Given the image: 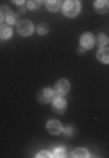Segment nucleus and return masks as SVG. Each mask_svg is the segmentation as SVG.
Instances as JSON below:
<instances>
[{"label":"nucleus","instance_id":"nucleus-14","mask_svg":"<svg viewBox=\"0 0 109 158\" xmlns=\"http://www.w3.org/2000/svg\"><path fill=\"white\" fill-rule=\"evenodd\" d=\"M95 42H97L100 48H106V44H107V37H106L104 34H100V35L97 37V40H95Z\"/></svg>","mask_w":109,"mask_h":158},{"label":"nucleus","instance_id":"nucleus-13","mask_svg":"<svg viewBox=\"0 0 109 158\" xmlns=\"http://www.w3.org/2000/svg\"><path fill=\"white\" fill-rule=\"evenodd\" d=\"M67 155V151H65V148H55V151H53V156L57 158H62Z\"/></svg>","mask_w":109,"mask_h":158},{"label":"nucleus","instance_id":"nucleus-23","mask_svg":"<svg viewBox=\"0 0 109 158\" xmlns=\"http://www.w3.org/2000/svg\"><path fill=\"white\" fill-rule=\"evenodd\" d=\"M37 2H39V4H40V2H48V0H37Z\"/></svg>","mask_w":109,"mask_h":158},{"label":"nucleus","instance_id":"nucleus-3","mask_svg":"<svg viewBox=\"0 0 109 158\" xmlns=\"http://www.w3.org/2000/svg\"><path fill=\"white\" fill-rule=\"evenodd\" d=\"M81 46L85 48V49H90V48H93L95 46V37H93V34H83L79 39Z\"/></svg>","mask_w":109,"mask_h":158},{"label":"nucleus","instance_id":"nucleus-1","mask_svg":"<svg viewBox=\"0 0 109 158\" xmlns=\"http://www.w3.org/2000/svg\"><path fill=\"white\" fill-rule=\"evenodd\" d=\"M81 11V6L78 0H65V4H63V12H65V16L69 18H74L78 16Z\"/></svg>","mask_w":109,"mask_h":158},{"label":"nucleus","instance_id":"nucleus-6","mask_svg":"<svg viewBox=\"0 0 109 158\" xmlns=\"http://www.w3.org/2000/svg\"><path fill=\"white\" fill-rule=\"evenodd\" d=\"M53 107H55V111H58V113H63L65 107H67L65 98H62V97H55V100H53Z\"/></svg>","mask_w":109,"mask_h":158},{"label":"nucleus","instance_id":"nucleus-22","mask_svg":"<svg viewBox=\"0 0 109 158\" xmlns=\"http://www.w3.org/2000/svg\"><path fill=\"white\" fill-rule=\"evenodd\" d=\"M0 25H2V12H0Z\"/></svg>","mask_w":109,"mask_h":158},{"label":"nucleus","instance_id":"nucleus-17","mask_svg":"<svg viewBox=\"0 0 109 158\" xmlns=\"http://www.w3.org/2000/svg\"><path fill=\"white\" fill-rule=\"evenodd\" d=\"M48 30H49V28H48V25H44V23L37 27V32H39V34H42V35H44V34H48Z\"/></svg>","mask_w":109,"mask_h":158},{"label":"nucleus","instance_id":"nucleus-5","mask_svg":"<svg viewBox=\"0 0 109 158\" xmlns=\"http://www.w3.org/2000/svg\"><path fill=\"white\" fill-rule=\"evenodd\" d=\"M48 132L49 134H60L62 132V123L60 121H57V119H51V121H48Z\"/></svg>","mask_w":109,"mask_h":158},{"label":"nucleus","instance_id":"nucleus-18","mask_svg":"<svg viewBox=\"0 0 109 158\" xmlns=\"http://www.w3.org/2000/svg\"><path fill=\"white\" fill-rule=\"evenodd\" d=\"M37 156L39 158H49V156H53L49 151H40V153H37Z\"/></svg>","mask_w":109,"mask_h":158},{"label":"nucleus","instance_id":"nucleus-10","mask_svg":"<svg viewBox=\"0 0 109 158\" xmlns=\"http://www.w3.org/2000/svg\"><path fill=\"white\" fill-rule=\"evenodd\" d=\"M46 7H48V11L57 12L58 9L62 7V4H60V0H48V2H46Z\"/></svg>","mask_w":109,"mask_h":158},{"label":"nucleus","instance_id":"nucleus-9","mask_svg":"<svg viewBox=\"0 0 109 158\" xmlns=\"http://www.w3.org/2000/svg\"><path fill=\"white\" fill-rule=\"evenodd\" d=\"M95 9L99 12H106L109 9V0H95Z\"/></svg>","mask_w":109,"mask_h":158},{"label":"nucleus","instance_id":"nucleus-7","mask_svg":"<svg viewBox=\"0 0 109 158\" xmlns=\"http://www.w3.org/2000/svg\"><path fill=\"white\" fill-rule=\"evenodd\" d=\"M69 88H70V85H69V81H67V79H60V81L57 83V91L60 93V95L67 93V91H69Z\"/></svg>","mask_w":109,"mask_h":158},{"label":"nucleus","instance_id":"nucleus-21","mask_svg":"<svg viewBox=\"0 0 109 158\" xmlns=\"http://www.w3.org/2000/svg\"><path fill=\"white\" fill-rule=\"evenodd\" d=\"M12 2H14V4H18V6H23V4H25V0H12Z\"/></svg>","mask_w":109,"mask_h":158},{"label":"nucleus","instance_id":"nucleus-4","mask_svg":"<svg viewBox=\"0 0 109 158\" xmlns=\"http://www.w3.org/2000/svg\"><path fill=\"white\" fill-rule=\"evenodd\" d=\"M53 98H55V91L49 90V88H46V90H42L39 93V100L42 102V104H48V102H51Z\"/></svg>","mask_w":109,"mask_h":158},{"label":"nucleus","instance_id":"nucleus-15","mask_svg":"<svg viewBox=\"0 0 109 158\" xmlns=\"http://www.w3.org/2000/svg\"><path fill=\"white\" fill-rule=\"evenodd\" d=\"M7 25H12V23H16V14L14 12H7Z\"/></svg>","mask_w":109,"mask_h":158},{"label":"nucleus","instance_id":"nucleus-11","mask_svg":"<svg viewBox=\"0 0 109 158\" xmlns=\"http://www.w3.org/2000/svg\"><path fill=\"white\" fill-rule=\"evenodd\" d=\"M12 34V30L9 25H0V39H9Z\"/></svg>","mask_w":109,"mask_h":158},{"label":"nucleus","instance_id":"nucleus-8","mask_svg":"<svg viewBox=\"0 0 109 158\" xmlns=\"http://www.w3.org/2000/svg\"><path fill=\"white\" fill-rule=\"evenodd\" d=\"M97 60L102 63H109V48H100L97 53Z\"/></svg>","mask_w":109,"mask_h":158},{"label":"nucleus","instance_id":"nucleus-19","mask_svg":"<svg viewBox=\"0 0 109 158\" xmlns=\"http://www.w3.org/2000/svg\"><path fill=\"white\" fill-rule=\"evenodd\" d=\"M62 132L65 135H70V134H72V128H70V127H62Z\"/></svg>","mask_w":109,"mask_h":158},{"label":"nucleus","instance_id":"nucleus-2","mask_svg":"<svg viewBox=\"0 0 109 158\" xmlns=\"http://www.w3.org/2000/svg\"><path fill=\"white\" fill-rule=\"evenodd\" d=\"M16 28H18V34L19 35L27 37V35H30L32 32H34V25H32L28 19H21V21L16 23Z\"/></svg>","mask_w":109,"mask_h":158},{"label":"nucleus","instance_id":"nucleus-20","mask_svg":"<svg viewBox=\"0 0 109 158\" xmlns=\"http://www.w3.org/2000/svg\"><path fill=\"white\" fill-rule=\"evenodd\" d=\"M0 12H2V14H6V12H9V7H7V6H4L2 9H0Z\"/></svg>","mask_w":109,"mask_h":158},{"label":"nucleus","instance_id":"nucleus-12","mask_svg":"<svg viewBox=\"0 0 109 158\" xmlns=\"http://www.w3.org/2000/svg\"><path fill=\"white\" fill-rule=\"evenodd\" d=\"M72 156L74 158H85V156H90V153L86 151V149H83V148H78V149H74V151H72Z\"/></svg>","mask_w":109,"mask_h":158},{"label":"nucleus","instance_id":"nucleus-16","mask_svg":"<svg viewBox=\"0 0 109 158\" xmlns=\"http://www.w3.org/2000/svg\"><path fill=\"white\" fill-rule=\"evenodd\" d=\"M27 7L34 11V9H37V7H39V2H37V0H28V4H27Z\"/></svg>","mask_w":109,"mask_h":158}]
</instances>
